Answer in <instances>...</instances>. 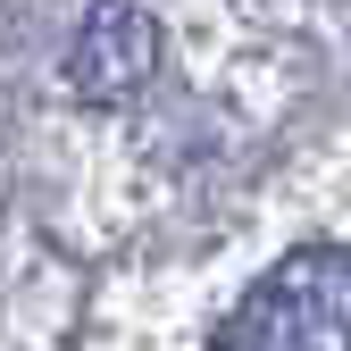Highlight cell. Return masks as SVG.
Instances as JSON below:
<instances>
[{
  "instance_id": "7a4b0ae2",
  "label": "cell",
  "mask_w": 351,
  "mask_h": 351,
  "mask_svg": "<svg viewBox=\"0 0 351 351\" xmlns=\"http://www.w3.org/2000/svg\"><path fill=\"white\" fill-rule=\"evenodd\" d=\"M159 67V17L143 0H93V17L75 25V51H67V84L84 101H125L143 93Z\"/></svg>"
},
{
  "instance_id": "6da1fadb",
  "label": "cell",
  "mask_w": 351,
  "mask_h": 351,
  "mask_svg": "<svg viewBox=\"0 0 351 351\" xmlns=\"http://www.w3.org/2000/svg\"><path fill=\"white\" fill-rule=\"evenodd\" d=\"M226 351H351V251L301 243L243 293V310L217 326Z\"/></svg>"
}]
</instances>
